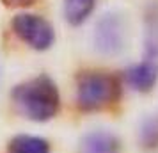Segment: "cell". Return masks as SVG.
Segmentation results:
<instances>
[{"mask_svg":"<svg viewBox=\"0 0 158 153\" xmlns=\"http://www.w3.org/2000/svg\"><path fill=\"white\" fill-rule=\"evenodd\" d=\"M11 27L15 34L22 39L25 45L37 52L48 50L55 41V30L48 20L43 16L32 15V13H20L13 18Z\"/></svg>","mask_w":158,"mask_h":153,"instance_id":"3","label":"cell"},{"mask_svg":"<svg viewBox=\"0 0 158 153\" xmlns=\"http://www.w3.org/2000/svg\"><path fill=\"white\" fill-rule=\"evenodd\" d=\"M2 2L7 7H25V6H32L36 0H2Z\"/></svg>","mask_w":158,"mask_h":153,"instance_id":"11","label":"cell"},{"mask_svg":"<svg viewBox=\"0 0 158 153\" xmlns=\"http://www.w3.org/2000/svg\"><path fill=\"white\" fill-rule=\"evenodd\" d=\"M121 142L108 130H93L85 134L78 146V153H119Z\"/></svg>","mask_w":158,"mask_h":153,"instance_id":"5","label":"cell"},{"mask_svg":"<svg viewBox=\"0 0 158 153\" xmlns=\"http://www.w3.org/2000/svg\"><path fill=\"white\" fill-rule=\"evenodd\" d=\"M9 153H50V144L43 137L23 134L9 141Z\"/></svg>","mask_w":158,"mask_h":153,"instance_id":"9","label":"cell"},{"mask_svg":"<svg viewBox=\"0 0 158 153\" xmlns=\"http://www.w3.org/2000/svg\"><path fill=\"white\" fill-rule=\"evenodd\" d=\"M126 43V25L117 13H107L96 23L94 46L103 55H115L124 48Z\"/></svg>","mask_w":158,"mask_h":153,"instance_id":"4","label":"cell"},{"mask_svg":"<svg viewBox=\"0 0 158 153\" xmlns=\"http://www.w3.org/2000/svg\"><path fill=\"white\" fill-rule=\"evenodd\" d=\"M124 79L131 89H135L139 93H149L158 82V66L142 61L139 64L130 66L124 73Z\"/></svg>","mask_w":158,"mask_h":153,"instance_id":"6","label":"cell"},{"mask_svg":"<svg viewBox=\"0 0 158 153\" xmlns=\"http://www.w3.org/2000/svg\"><path fill=\"white\" fill-rule=\"evenodd\" d=\"M139 144L146 151L158 150V116H148L139 128Z\"/></svg>","mask_w":158,"mask_h":153,"instance_id":"10","label":"cell"},{"mask_svg":"<svg viewBox=\"0 0 158 153\" xmlns=\"http://www.w3.org/2000/svg\"><path fill=\"white\" fill-rule=\"evenodd\" d=\"M121 95L119 79L107 71H84L77 79V105L85 112L101 110Z\"/></svg>","mask_w":158,"mask_h":153,"instance_id":"2","label":"cell"},{"mask_svg":"<svg viewBox=\"0 0 158 153\" xmlns=\"http://www.w3.org/2000/svg\"><path fill=\"white\" fill-rule=\"evenodd\" d=\"M144 61L158 66V6H151L146 11Z\"/></svg>","mask_w":158,"mask_h":153,"instance_id":"7","label":"cell"},{"mask_svg":"<svg viewBox=\"0 0 158 153\" xmlns=\"http://www.w3.org/2000/svg\"><path fill=\"white\" fill-rule=\"evenodd\" d=\"M13 102L27 119L44 123L59 112L60 95L50 77L39 75L13 89Z\"/></svg>","mask_w":158,"mask_h":153,"instance_id":"1","label":"cell"},{"mask_svg":"<svg viewBox=\"0 0 158 153\" xmlns=\"http://www.w3.org/2000/svg\"><path fill=\"white\" fill-rule=\"evenodd\" d=\"M96 0H64V18L66 22L78 27L85 22L94 11Z\"/></svg>","mask_w":158,"mask_h":153,"instance_id":"8","label":"cell"}]
</instances>
